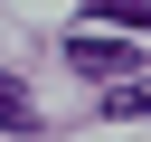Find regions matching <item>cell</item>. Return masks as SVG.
<instances>
[{"instance_id":"obj_1","label":"cell","mask_w":151,"mask_h":142,"mask_svg":"<svg viewBox=\"0 0 151 142\" xmlns=\"http://www.w3.org/2000/svg\"><path fill=\"white\" fill-rule=\"evenodd\" d=\"M66 66H76V76H94V85H123V76L142 66V47H132V38H113V28H76V38H66Z\"/></svg>"},{"instance_id":"obj_2","label":"cell","mask_w":151,"mask_h":142,"mask_svg":"<svg viewBox=\"0 0 151 142\" xmlns=\"http://www.w3.org/2000/svg\"><path fill=\"white\" fill-rule=\"evenodd\" d=\"M0 133H38V95H28L9 66H0Z\"/></svg>"},{"instance_id":"obj_3","label":"cell","mask_w":151,"mask_h":142,"mask_svg":"<svg viewBox=\"0 0 151 142\" xmlns=\"http://www.w3.org/2000/svg\"><path fill=\"white\" fill-rule=\"evenodd\" d=\"M104 123H151V76H123L104 95Z\"/></svg>"},{"instance_id":"obj_4","label":"cell","mask_w":151,"mask_h":142,"mask_svg":"<svg viewBox=\"0 0 151 142\" xmlns=\"http://www.w3.org/2000/svg\"><path fill=\"white\" fill-rule=\"evenodd\" d=\"M94 19H113V28H151V0H85Z\"/></svg>"}]
</instances>
